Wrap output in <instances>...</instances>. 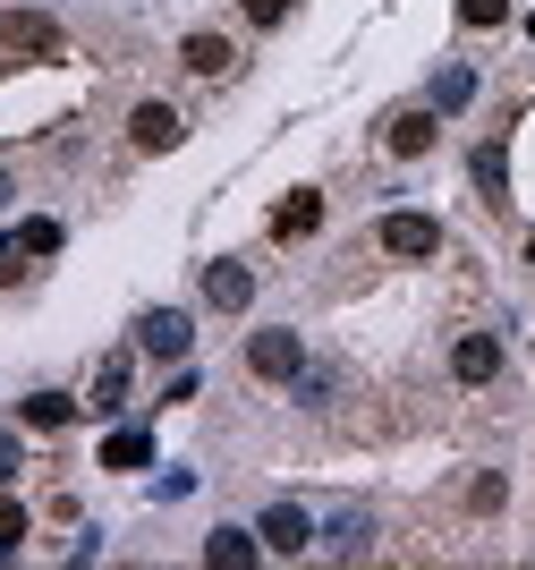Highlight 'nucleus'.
Returning a JSON list of instances; mask_svg holds the SVG:
<instances>
[{"mask_svg": "<svg viewBox=\"0 0 535 570\" xmlns=\"http://www.w3.org/2000/svg\"><path fill=\"white\" fill-rule=\"evenodd\" d=\"M137 350L162 357V366H179L187 350H196V324H187V307H145L137 315Z\"/></svg>", "mask_w": 535, "mask_h": 570, "instance_id": "obj_1", "label": "nucleus"}, {"mask_svg": "<svg viewBox=\"0 0 535 570\" xmlns=\"http://www.w3.org/2000/svg\"><path fill=\"white\" fill-rule=\"evenodd\" d=\"M247 366H256L264 383H298V366H306V341L289 333V324H273V333H256V341H247Z\"/></svg>", "mask_w": 535, "mask_h": 570, "instance_id": "obj_2", "label": "nucleus"}, {"mask_svg": "<svg viewBox=\"0 0 535 570\" xmlns=\"http://www.w3.org/2000/svg\"><path fill=\"white\" fill-rule=\"evenodd\" d=\"M0 43L26 51V60H51V51H60V18H43V9H9V18H0Z\"/></svg>", "mask_w": 535, "mask_h": 570, "instance_id": "obj_3", "label": "nucleus"}, {"mask_svg": "<svg viewBox=\"0 0 535 570\" xmlns=\"http://www.w3.org/2000/svg\"><path fill=\"white\" fill-rule=\"evenodd\" d=\"M205 307H221V315H247V307H256V273H247L238 256L205 264Z\"/></svg>", "mask_w": 535, "mask_h": 570, "instance_id": "obj_4", "label": "nucleus"}, {"mask_svg": "<svg viewBox=\"0 0 535 570\" xmlns=\"http://www.w3.org/2000/svg\"><path fill=\"white\" fill-rule=\"evenodd\" d=\"M383 247H392V256H443V222L434 214H383Z\"/></svg>", "mask_w": 535, "mask_h": 570, "instance_id": "obj_5", "label": "nucleus"}, {"mask_svg": "<svg viewBox=\"0 0 535 570\" xmlns=\"http://www.w3.org/2000/svg\"><path fill=\"white\" fill-rule=\"evenodd\" d=\"M256 537H264V553H306L315 546V520H306L298 502H273V511L256 520Z\"/></svg>", "mask_w": 535, "mask_h": 570, "instance_id": "obj_6", "label": "nucleus"}, {"mask_svg": "<svg viewBox=\"0 0 535 570\" xmlns=\"http://www.w3.org/2000/svg\"><path fill=\"white\" fill-rule=\"evenodd\" d=\"M434 137H443V111L425 102V111H399L392 128H383V145H392L399 163H417V154H434Z\"/></svg>", "mask_w": 535, "mask_h": 570, "instance_id": "obj_7", "label": "nucleus"}, {"mask_svg": "<svg viewBox=\"0 0 535 570\" xmlns=\"http://www.w3.org/2000/svg\"><path fill=\"white\" fill-rule=\"evenodd\" d=\"M128 137H137V154H170V145L187 137V119L170 111V102H137V119H128Z\"/></svg>", "mask_w": 535, "mask_h": 570, "instance_id": "obj_8", "label": "nucleus"}, {"mask_svg": "<svg viewBox=\"0 0 535 570\" xmlns=\"http://www.w3.org/2000/svg\"><path fill=\"white\" fill-rule=\"evenodd\" d=\"M315 230H324V196L315 188H298V196L273 205V238H315Z\"/></svg>", "mask_w": 535, "mask_h": 570, "instance_id": "obj_9", "label": "nucleus"}, {"mask_svg": "<svg viewBox=\"0 0 535 570\" xmlns=\"http://www.w3.org/2000/svg\"><path fill=\"white\" fill-rule=\"evenodd\" d=\"M450 375H459V383H493V375H502V341H493V333H467L459 350H450Z\"/></svg>", "mask_w": 535, "mask_h": 570, "instance_id": "obj_10", "label": "nucleus"}, {"mask_svg": "<svg viewBox=\"0 0 535 570\" xmlns=\"http://www.w3.org/2000/svg\"><path fill=\"white\" fill-rule=\"evenodd\" d=\"M256 553H264L256 528H212V537H205V562H212V570H247Z\"/></svg>", "mask_w": 535, "mask_h": 570, "instance_id": "obj_11", "label": "nucleus"}, {"mask_svg": "<svg viewBox=\"0 0 535 570\" xmlns=\"http://www.w3.org/2000/svg\"><path fill=\"white\" fill-rule=\"evenodd\" d=\"M102 469H119V476H128V469H153V434H145V426L102 434Z\"/></svg>", "mask_w": 535, "mask_h": 570, "instance_id": "obj_12", "label": "nucleus"}, {"mask_svg": "<svg viewBox=\"0 0 535 570\" xmlns=\"http://www.w3.org/2000/svg\"><path fill=\"white\" fill-rule=\"evenodd\" d=\"M18 417H26L34 434H60V426L77 417V401H69V392H26V401H18Z\"/></svg>", "mask_w": 535, "mask_h": 570, "instance_id": "obj_13", "label": "nucleus"}, {"mask_svg": "<svg viewBox=\"0 0 535 570\" xmlns=\"http://www.w3.org/2000/svg\"><path fill=\"white\" fill-rule=\"evenodd\" d=\"M324 546L340 553V562H366V553H374V520H366V511H340V520H331V537H324Z\"/></svg>", "mask_w": 535, "mask_h": 570, "instance_id": "obj_14", "label": "nucleus"}, {"mask_svg": "<svg viewBox=\"0 0 535 570\" xmlns=\"http://www.w3.org/2000/svg\"><path fill=\"white\" fill-rule=\"evenodd\" d=\"M93 417H119L128 409V357H102V375H93Z\"/></svg>", "mask_w": 535, "mask_h": 570, "instance_id": "obj_15", "label": "nucleus"}, {"mask_svg": "<svg viewBox=\"0 0 535 570\" xmlns=\"http://www.w3.org/2000/svg\"><path fill=\"white\" fill-rule=\"evenodd\" d=\"M476 188L493 205H511V145H476Z\"/></svg>", "mask_w": 535, "mask_h": 570, "instance_id": "obj_16", "label": "nucleus"}, {"mask_svg": "<svg viewBox=\"0 0 535 570\" xmlns=\"http://www.w3.org/2000/svg\"><path fill=\"white\" fill-rule=\"evenodd\" d=\"M179 60H187V69H196V77H221V69H230V60H238V51L221 43V35H187V43H179Z\"/></svg>", "mask_w": 535, "mask_h": 570, "instance_id": "obj_17", "label": "nucleus"}, {"mask_svg": "<svg viewBox=\"0 0 535 570\" xmlns=\"http://www.w3.org/2000/svg\"><path fill=\"white\" fill-rule=\"evenodd\" d=\"M467 102H476V69H459V60H450V69L443 77H434V111H467Z\"/></svg>", "mask_w": 535, "mask_h": 570, "instance_id": "obj_18", "label": "nucleus"}, {"mask_svg": "<svg viewBox=\"0 0 535 570\" xmlns=\"http://www.w3.org/2000/svg\"><path fill=\"white\" fill-rule=\"evenodd\" d=\"M18 247H26V256H60V222H51V214L18 222Z\"/></svg>", "mask_w": 535, "mask_h": 570, "instance_id": "obj_19", "label": "nucleus"}, {"mask_svg": "<svg viewBox=\"0 0 535 570\" xmlns=\"http://www.w3.org/2000/svg\"><path fill=\"white\" fill-rule=\"evenodd\" d=\"M18 537H26V502L0 494V553H18Z\"/></svg>", "mask_w": 535, "mask_h": 570, "instance_id": "obj_20", "label": "nucleus"}, {"mask_svg": "<svg viewBox=\"0 0 535 570\" xmlns=\"http://www.w3.org/2000/svg\"><path fill=\"white\" fill-rule=\"evenodd\" d=\"M511 18V0H459V26H502Z\"/></svg>", "mask_w": 535, "mask_h": 570, "instance_id": "obj_21", "label": "nucleus"}, {"mask_svg": "<svg viewBox=\"0 0 535 570\" xmlns=\"http://www.w3.org/2000/svg\"><path fill=\"white\" fill-rule=\"evenodd\" d=\"M502 494H511L502 476H476V485H467V502H476V511H502Z\"/></svg>", "mask_w": 535, "mask_h": 570, "instance_id": "obj_22", "label": "nucleus"}, {"mask_svg": "<svg viewBox=\"0 0 535 570\" xmlns=\"http://www.w3.org/2000/svg\"><path fill=\"white\" fill-rule=\"evenodd\" d=\"M26 469V452H18V434H0V485H9V476Z\"/></svg>", "mask_w": 535, "mask_h": 570, "instance_id": "obj_23", "label": "nucleus"}, {"mask_svg": "<svg viewBox=\"0 0 535 570\" xmlns=\"http://www.w3.org/2000/svg\"><path fill=\"white\" fill-rule=\"evenodd\" d=\"M247 18H256V26H280V18H289V0H247Z\"/></svg>", "mask_w": 535, "mask_h": 570, "instance_id": "obj_24", "label": "nucleus"}, {"mask_svg": "<svg viewBox=\"0 0 535 570\" xmlns=\"http://www.w3.org/2000/svg\"><path fill=\"white\" fill-rule=\"evenodd\" d=\"M9 196H18V179H9V163H0V205H9Z\"/></svg>", "mask_w": 535, "mask_h": 570, "instance_id": "obj_25", "label": "nucleus"}]
</instances>
